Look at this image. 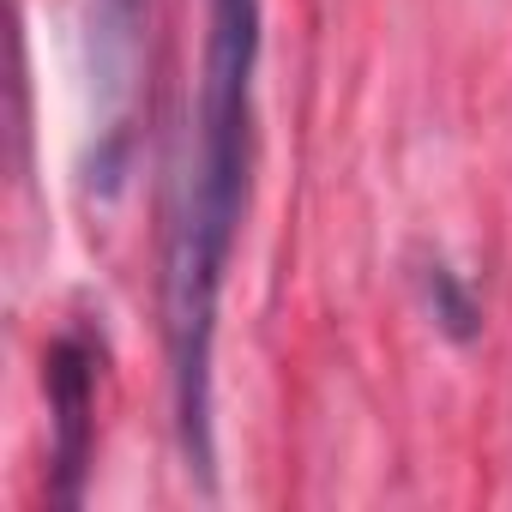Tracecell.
I'll use <instances>...</instances> for the list:
<instances>
[{
    "mask_svg": "<svg viewBox=\"0 0 512 512\" xmlns=\"http://www.w3.org/2000/svg\"><path fill=\"white\" fill-rule=\"evenodd\" d=\"M253 73H260V0H211L193 133L175 181L163 247V338L175 380V428L187 470L211 476V338L217 296L247 205L253 169Z\"/></svg>",
    "mask_w": 512,
    "mask_h": 512,
    "instance_id": "obj_1",
    "label": "cell"
},
{
    "mask_svg": "<svg viewBox=\"0 0 512 512\" xmlns=\"http://www.w3.org/2000/svg\"><path fill=\"white\" fill-rule=\"evenodd\" d=\"M43 386L55 416V500L73 506L97 452V344L85 332H61L43 356Z\"/></svg>",
    "mask_w": 512,
    "mask_h": 512,
    "instance_id": "obj_2",
    "label": "cell"
},
{
    "mask_svg": "<svg viewBox=\"0 0 512 512\" xmlns=\"http://www.w3.org/2000/svg\"><path fill=\"white\" fill-rule=\"evenodd\" d=\"M422 290H428V314H434V326H440L446 338L470 344V338L482 332V308H476V296L458 284V272L428 266V272H422Z\"/></svg>",
    "mask_w": 512,
    "mask_h": 512,
    "instance_id": "obj_3",
    "label": "cell"
},
{
    "mask_svg": "<svg viewBox=\"0 0 512 512\" xmlns=\"http://www.w3.org/2000/svg\"><path fill=\"white\" fill-rule=\"evenodd\" d=\"M91 31H97V55L109 67H121V55L133 49V19H139V0H91Z\"/></svg>",
    "mask_w": 512,
    "mask_h": 512,
    "instance_id": "obj_4",
    "label": "cell"
}]
</instances>
